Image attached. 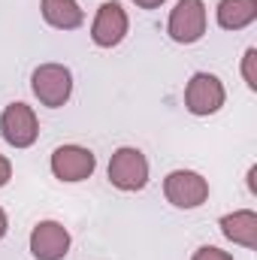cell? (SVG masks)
Listing matches in <instances>:
<instances>
[{
  "instance_id": "1",
  "label": "cell",
  "mask_w": 257,
  "mask_h": 260,
  "mask_svg": "<svg viewBox=\"0 0 257 260\" xmlns=\"http://www.w3.org/2000/svg\"><path fill=\"white\" fill-rule=\"evenodd\" d=\"M30 91L40 106L61 109L73 97V73L64 64H40L30 73Z\"/></svg>"
},
{
  "instance_id": "2",
  "label": "cell",
  "mask_w": 257,
  "mask_h": 260,
  "mask_svg": "<svg viewBox=\"0 0 257 260\" xmlns=\"http://www.w3.org/2000/svg\"><path fill=\"white\" fill-rule=\"evenodd\" d=\"M227 103V88L215 73H194L185 85V109L197 118H209L215 112H221V106Z\"/></svg>"
},
{
  "instance_id": "3",
  "label": "cell",
  "mask_w": 257,
  "mask_h": 260,
  "mask_svg": "<svg viewBox=\"0 0 257 260\" xmlns=\"http://www.w3.org/2000/svg\"><path fill=\"white\" fill-rule=\"evenodd\" d=\"M106 173H109L112 188L127 191V194L130 191H142L148 185V157L133 145H121V148L112 151Z\"/></svg>"
},
{
  "instance_id": "4",
  "label": "cell",
  "mask_w": 257,
  "mask_h": 260,
  "mask_svg": "<svg viewBox=\"0 0 257 260\" xmlns=\"http://www.w3.org/2000/svg\"><path fill=\"white\" fill-rule=\"evenodd\" d=\"M206 24H209V12H206L203 0H179L170 12L167 34L173 43L191 46V43H200L206 37Z\"/></svg>"
},
{
  "instance_id": "5",
  "label": "cell",
  "mask_w": 257,
  "mask_h": 260,
  "mask_svg": "<svg viewBox=\"0 0 257 260\" xmlns=\"http://www.w3.org/2000/svg\"><path fill=\"white\" fill-rule=\"evenodd\" d=\"M97 170V154L85 145H58L52 151V173L58 182H67V185H76V182H85L91 179Z\"/></svg>"
},
{
  "instance_id": "6",
  "label": "cell",
  "mask_w": 257,
  "mask_h": 260,
  "mask_svg": "<svg viewBox=\"0 0 257 260\" xmlns=\"http://www.w3.org/2000/svg\"><path fill=\"white\" fill-rule=\"evenodd\" d=\"M0 136L12 148H30L40 139V118H37V112L27 103H21V100L9 103L3 109V115H0Z\"/></svg>"
},
{
  "instance_id": "7",
  "label": "cell",
  "mask_w": 257,
  "mask_h": 260,
  "mask_svg": "<svg viewBox=\"0 0 257 260\" xmlns=\"http://www.w3.org/2000/svg\"><path fill=\"white\" fill-rule=\"evenodd\" d=\"M130 30V18H127V9L118 3V0H103L94 21H91V40L94 46L100 49H115L124 43Z\"/></svg>"
},
{
  "instance_id": "8",
  "label": "cell",
  "mask_w": 257,
  "mask_h": 260,
  "mask_svg": "<svg viewBox=\"0 0 257 260\" xmlns=\"http://www.w3.org/2000/svg\"><path fill=\"white\" fill-rule=\"evenodd\" d=\"M164 197L176 209H197L209 200V179L194 170H173L164 179Z\"/></svg>"
},
{
  "instance_id": "9",
  "label": "cell",
  "mask_w": 257,
  "mask_h": 260,
  "mask_svg": "<svg viewBox=\"0 0 257 260\" xmlns=\"http://www.w3.org/2000/svg\"><path fill=\"white\" fill-rule=\"evenodd\" d=\"M70 230L61 221H40L30 230V254L37 260H64L70 254Z\"/></svg>"
},
{
  "instance_id": "10",
  "label": "cell",
  "mask_w": 257,
  "mask_h": 260,
  "mask_svg": "<svg viewBox=\"0 0 257 260\" xmlns=\"http://www.w3.org/2000/svg\"><path fill=\"white\" fill-rule=\"evenodd\" d=\"M221 233L233 242V245H242L248 251L257 248V212L254 209H236L230 215H224L218 221Z\"/></svg>"
},
{
  "instance_id": "11",
  "label": "cell",
  "mask_w": 257,
  "mask_h": 260,
  "mask_svg": "<svg viewBox=\"0 0 257 260\" xmlns=\"http://www.w3.org/2000/svg\"><path fill=\"white\" fill-rule=\"evenodd\" d=\"M215 18L224 30H245L257 21V0H218Z\"/></svg>"
},
{
  "instance_id": "12",
  "label": "cell",
  "mask_w": 257,
  "mask_h": 260,
  "mask_svg": "<svg viewBox=\"0 0 257 260\" xmlns=\"http://www.w3.org/2000/svg\"><path fill=\"white\" fill-rule=\"evenodd\" d=\"M40 12L55 30H76L85 21V12L76 0H40Z\"/></svg>"
},
{
  "instance_id": "13",
  "label": "cell",
  "mask_w": 257,
  "mask_h": 260,
  "mask_svg": "<svg viewBox=\"0 0 257 260\" xmlns=\"http://www.w3.org/2000/svg\"><path fill=\"white\" fill-rule=\"evenodd\" d=\"M242 79L248 85V91H257V49H245L242 55Z\"/></svg>"
},
{
  "instance_id": "14",
  "label": "cell",
  "mask_w": 257,
  "mask_h": 260,
  "mask_svg": "<svg viewBox=\"0 0 257 260\" xmlns=\"http://www.w3.org/2000/svg\"><path fill=\"white\" fill-rule=\"evenodd\" d=\"M191 260H233V254L224 251V248H218V245H200V248L194 251Z\"/></svg>"
},
{
  "instance_id": "15",
  "label": "cell",
  "mask_w": 257,
  "mask_h": 260,
  "mask_svg": "<svg viewBox=\"0 0 257 260\" xmlns=\"http://www.w3.org/2000/svg\"><path fill=\"white\" fill-rule=\"evenodd\" d=\"M9 179H12V164H9V157L0 154V188H3Z\"/></svg>"
},
{
  "instance_id": "16",
  "label": "cell",
  "mask_w": 257,
  "mask_h": 260,
  "mask_svg": "<svg viewBox=\"0 0 257 260\" xmlns=\"http://www.w3.org/2000/svg\"><path fill=\"white\" fill-rule=\"evenodd\" d=\"M133 6H139V9H157V6H164L167 0H130Z\"/></svg>"
},
{
  "instance_id": "17",
  "label": "cell",
  "mask_w": 257,
  "mask_h": 260,
  "mask_svg": "<svg viewBox=\"0 0 257 260\" xmlns=\"http://www.w3.org/2000/svg\"><path fill=\"white\" fill-rule=\"evenodd\" d=\"M257 167H251V170H248V191H251V194H257Z\"/></svg>"
},
{
  "instance_id": "18",
  "label": "cell",
  "mask_w": 257,
  "mask_h": 260,
  "mask_svg": "<svg viewBox=\"0 0 257 260\" xmlns=\"http://www.w3.org/2000/svg\"><path fill=\"white\" fill-rule=\"evenodd\" d=\"M6 230H9V218H6V212L0 209V239L6 236Z\"/></svg>"
}]
</instances>
